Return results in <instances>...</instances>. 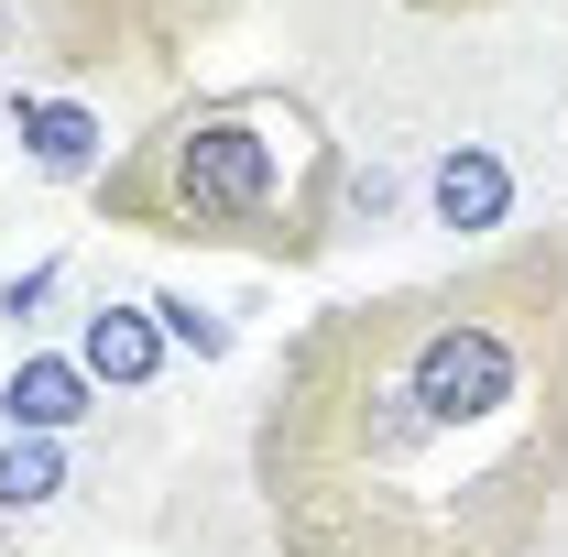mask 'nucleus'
<instances>
[{
	"label": "nucleus",
	"instance_id": "9d476101",
	"mask_svg": "<svg viewBox=\"0 0 568 557\" xmlns=\"http://www.w3.org/2000/svg\"><path fill=\"white\" fill-rule=\"evenodd\" d=\"M44 295H55V263H44V274H22V284H0V317H33Z\"/></svg>",
	"mask_w": 568,
	"mask_h": 557
},
{
	"label": "nucleus",
	"instance_id": "423d86ee",
	"mask_svg": "<svg viewBox=\"0 0 568 557\" xmlns=\"http://www.w3.org/2000/svg\"><path fill=\"white\" fill-rule=\"evenodd\" d=\"M99 405H110V394L88 383L77 350H22V361L0 372V426H11V437H77Z\"/></svg>",
	"mask_w": 568,
	"mask_h": 557
},
{
	"label": "nucleus",
	"instance_id": "9b49d317",
	"mask_svg": "<svg viewBox=\"0 0 568 557\" xmlns=\"http://www.w3.org/2000/svg\"><path fill=\"white\" fill-rule=\"evenodd\" d=\"M405 11H426V22H470V11H503V0H405Z\"/></svg>",
	"mask_w": 568,
	"mask_h": 557
},
{
	"label": "nucleus",
	"instance_id": "6e6552de",
	"mask_svg": "<svg viewBox=\"0 0 568 557\" xmlns=\"http://www.w3.org/2000/svg\"><path fill=\"white\" fill-rule=\"evenodd\" d=\"M77 492L67 437H0V514H55Z\"/></svg>",
	"mask_w": 568,
	"mask_h": 557
},
{
	"label": "nucleus",
	"instance_id": "7ed1b4c3",
	"mask_svg": "<svg viewBox=\"0 0 568 557\" xmlns=\"http://www.w3.org/2000/svg\"><path fill=\"white\" fill-rule=\"evenodd\" d=\"M186 22H209V0H33V44H44V67L67 77L77 99L99 77H121V88L164 77Z\"/></svg>",
	"mask_w": 568,
	"mask_h": 557
},
{
	"label": "nucleus",
	"instance_id": "f03ea898",
	"mask_svg": "<svg viewBox=\"0 0 568 557\" xmlns=\"http://www.w3.org/2000/svg\"><path fill=\"white\" fill-rule=\"evenodd\" d=\"M88 209L99 230H132V241L306 274L351 219V153L295 88H197V99H164L99 164Z\"/></svg>",
	"mask_w": 568,
	"mask_h": 557
},
{
	"label": "nucleus",
	"instance_id": "20e7f679",
	"mask_svg": "<svg viewBox=\"0 0 568 557\" xmlns=\"http://www.w3.org/2000/svg\"><path fill=\"white\" fill-rule=\"evenodd\" d=\"M11 142L44 186H99V164H110V121L77 88H11Z\"/></svg>",
	"mask_w": 568,
	"mask_h": 557
},
{
	"label": "nucleus",
	"instance_id": "f257e3e1",
	"mask_svg": "<svg viewBox=\"0 0 568 557\" xmlns=\"http://www.w3.org/2000/svg\"><path fill=\"white\" fill-rule=\"evenodd\" d=\"M274 557H536L568 514V230L317 306L263 372Z\"/></svg>",
	"mask_w": 568,
	"mask_h": 557
},
{
	"label": "nucleus",
	"instance_id": "0eeeda50",
	"mask_svg": "<svg viewBox=\"0 0 568 557\" xmlns=\"http://www.w3.org/2000/svg\"><path fill=\"white\" fill-rule=\"evenodd\" d=\"M426 219L459 230V241L514 230V164H503L493 142H437V164H426Z\"/></svg>",
	"mask_w": 568,
	"mask_h": 557
},
{
	"label": "nucleus",
	"instance_id": "39448f33",
	"mask_svg": "<svg viewBox=\"0 0 568 557\" xmlns=\"http://www.w3.org/2000/svg\"><path fill=\"white\" fill-rule=\"evenodd\" d=\"M77 361H88V383L99 394H153L164 383V317H153V295H99V306H77Z\"/></svg>",
	"mask_w": 568,
	"mask_h": 557
},
{
	"label": "nucleus",
	"instance_id": "1a4fd4ad",
	"mask_svg": "<svg viewBox=\"0 0 568 557\" xmlns=\"http://www.w3.org/2000/svg\"><path fill=\"white\" fill-rule=\"evenodd\" d=\"M153 317H164V340L197 350V361H219V350H230V317H219V306H197V295H153Z\"/></svg>",
	"mask_w": 568,
	"mask_h": 557
}]
</instances>
